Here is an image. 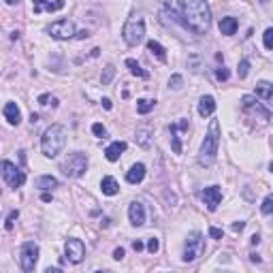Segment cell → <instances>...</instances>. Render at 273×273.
<instances>
[{"mask_svg":"<svg viewBox=\"0 0 273 273\" xmlns=\"http://www.w3.org/2000/svg\"><path fill=\"white\" fill-rule=\"evenodd\" d=\"M184 24L197 34H207L211 28V11L207 0H184Z\"/></svg>","mask_w":273,"mask_h":273,"instance_id":"1","label":"cell"},{"mask_svg":"<svg viewBox=\"0 0 273 273\" xmlns=\"http://www.w3.org/2000/svg\"><path fill=\"white\" fill-rule=\"evenodd\" d=\"M218 147H220V124H218V120H211L209 131H207L203 143H201V149H199V165L211 167L218 158Z\"/></svg>","mask_w":273,"mask_h":273,"instance_id":"2","label":"cell"},{"mask_svg":"<svg viewBox=\"0 0 273 273\" xmlns=\"http://www.w3.org/2000/svg\"><path fill=\"white\" fill-rule=\"evenodd\" d=\"M64 145H67V128L62 124H51L41 136V149L43 156H47V158H56L64 149Z\"/></svg>","mask_w":273,"mask_h":273,"instance_id":"3","label":"cell"},{"mask_svg":"<svg viewBox=\"0 0 273 273\" xmlns=\"http://www.w3.org/2000/svg\"><path fill=\"white\" fill-rule=\"evenodd\" d=\"M60 171L67 175V177H70V179L81 177V175L88 171V156L81 154V152L68 154L67 158L60 162Z\"/></svg>","mask_w":273,"mask_h":273,"instance_id":"4","label":"cell"},{"mask_svg":"<svg viewBox=\"0 0 273 273\" xmlns=\"http://www.w3.org/2000/svg\"><path fill=\"white\" fill-rule=\"evenodd\" d=\"M143 36H145V22H143L141 17H133L128 19L124 24V28H122V38L126 41V45H139L143 41Z\"/></svg>","mask_w":273,"mask_h":273,"instance_id":"5","label":"cell"},{"mask_svg":"<svg viewBox=\"0 0 273 273\" xmlns=\"http://www.w3.org/2000/svg\"><path fill=\"white\" fill-rule=\"evenodd\" d=\"M203 252H205V239L203 235H201L199 231H194L188 235L186 239V245H184V263H194L199 256H203Z\"/></svg>","mask_w":273,"mask_h":273,"instance_id":"6","label":"cell"},{"mask_svg":"<svg viewBox=\"0 0 273 273\" xmlns=\"http://www.w3.org/2000/svg\"><path fill=\"white\" fill-rule=\"evenodd\" d=\"M38 263V245L34 241H26L22 243V248H19V265H22V269L26 273L34 271Z\"/></svg>","mask_w":273,"mask_h":273,"instance_id":"7","label":"cell"},{"mask_svg":"<svg viewBox=\"0 0 273 273\" xmlns=\"http://www.w3.org/2000/svg\"><path fill=\"white\" fill-rule=\"evenodd\" d=\"M0 173H2V177L4 181L9 184L11 188H19V186H24L26 184V173L22 171V169H17L13 162L9 160H2L0 162Z\"/></svg>","mask_w":273,"mask_h":273,"instance_id":"8","label":"cell"},{"mask_svg":"<svg viewBox=\"0 0 273 273\" xmlns=\"http://www.w3.org/2000/svg\"><path fill=\"white\" fill-rule=\"evenodd\" d=\"M47 32L58 41H67V38H73L77 32H75V24L70 19H58L51 26H47Z\"/></svg>","mask_w":273,"mask_h":273,"instance_id":"9","label":"cell"},{"mask_svg":"<svg viewBox=\"0 0 273 273\" xmlns=\"http://www.w3.org/2000/svg\"><path fill=\"white\" fill-rule=\"evenodd\" d=\"M64 254L73 265H79L83 261V256H86V245H83L81 239H68L67 243H64Z\"/></svg>","mask_w":273,"mask_h":273,"instance_id":"10","label":"cell"},{"mask_svg":"<svg viewBox=\"0 0 273 273\" xmlns=\"http://www.w3.org/2000/svg\"><path fill=\"white\" fill-rule=\"evenodd\" d=\"M201 199H203V203L207 205V209L216 211L220 201H222V190H220L218 186H209V188H205V190L201 192Z\"/></svg>","mask_w":273,"mask_h":273,"instance_id":"11","label":"cell"},{"mask_svg":"<svg viewBox=\"0 0 273 273\" xmlns=\"http://www.w3.org/2000/svg\"><path fill=\"white\" fill-rule=\"evenodd\" d=\"M128 218H131L133 226H143V224H145V207H143V203H139V201L131 203V207H128Z\"/></svg>","mask_w":273,"mask_h":273,"instance_id":"12","label":"cell"},{"mask_svg":"<svg viewBox=\"0 0 273 273\" xmlns=\"http://www.w3.org/2000/svg\"><path fill=\"white\" fill-rule=\"evenodd\" d=\"M241 102H243V109H252V111H256L258 115H263V120L267 122V120H271V111L269 109H265L261 102H258L254 96H243L241 99Z\"/></svg>","mask_w":273,"mask_h":273,"instance_id":"13","label":"cell"},{"mask_svg":"<svg viewBox=\"0 0 273 273\" xmlns=\"http://www.w3.org/2000/svg\"><path fill=\"white\" fill-rule=\"evenodd\" d=\"M216 111V99L213 96H201V101H199V115L201 118H209V115Z\"/></svg>","mask_w":273,"mask_h":273,"instance_id":"14","label":"cell"},{"mask_svg":"<svg viewBox=\"0 0 273 273\" xmlns=\"http://www.w3.org/2000/svg\"><path fill=\"white\" fill-rule=\"evenodd\" d=\"M124 152H126V143L124 141H113L111 145L105 149V156H107L109 162H115V160H120V156Z\"/></svg>","mask_w":273,"mask_h":273,"instance_id":"15","label":"cell"},{"mask_svg":"<svg viewBox=\"0 0 273 273\" xmlns=\"http://www.w3.org/2000/svg\"><path fill=\"white\" fill-rule=\"evenodd\" d=\"M4 118L11 126H17L19 122H22V111H19V107L15 102H6L4 105Z\"/></svg>","mask_w":273,"mask_h":273,"instance_id":"16","label":"cell"},{"mask_svg":"<svg viewBox=\"0 0 273 273\" xmlns=\"http://www.w3.org/2000/svg\"><path fill=\"white\" fill-rule=\"evenodd\" d=\"M143 177H145V165H141V162L133 165L131 171L126 173V181H128V184H141Z\"/></svg>","mask_w":273,"mask_h":273,"instance_id":"17","label":"cell"},{"mask_svg":"<svg viewBox=\"0 0 273 273\" xmlns=\"http://www.w3.org/2000/svg\"><path fill=\"white\" fill-rule=\"evenodd\" d=\"M239 28V22L235 17H222L220 19V32H222L224 36H233Z\"/></svg>","mask_w":273,"mask_h":273,"instance_id":"18","label":"cell"},{"mask_svg":"<svg viewBox=\"0 0 273 273\" xmlns=\"http://www.w3.org/2000/svg\"><path fill=\"white\" fill-rule=\"evenodd\" d=\"M101 190H102V194H107V197H115V194L120 192V186L111 175H107V177H102V181H101Z\"/></svg>","mask_w":273,"mask_h":273,"instance_id":"19","label":"cell"},{"mask_svg":"<svg viewBox=\"0 0 273 273\" xmlns=\"http://www.w3.org/2000/svg\"><path fill=\"white\" fill-rule=\"evenodd\" d=\"M152 126H139L136 128V143H139L141 147H149V143H152Z\"/></svg>","mask_w":273,"mask_h":273,"instance_id":"20","label":"cell"},{"mask_svg":"<svg viewBox=\"0 0 273 273\" xmlns=\"http://www.w3.org/2000/svg\"><path fill=\"white\" fill-rule=\"evenodd\" d=\"M34 186L38 190H51V188H58V179L51 177V175H41V177L34 179Z\"/></svg>","mask_w":273,"mask_h":273,"instance_id":"21","label":"cell"},{"mask_svg":"<svg viewBox=\"0 0 273 273\" xmlns=\"http://www.w3.org/2000/svg\"><path fill=\"white\" fill-rule=\"evenodd\" d=\"M256 96H258V99H263L265 102H269L273 99V86L269 81H261L256 86Z\"/></svg>","mask_w":273,"mask_h":273,"instance_id":"22","label":"cell"},{"mask_svg":"<svg viewBox=\"0 0 273 273\" xmlns=\"http://www.w3.org/2000/svg\"><path fill=\"white\" fill-rule=\"evenodd\" d=\"M147 51L152 56H156L160 62H167V49L162 47V45L158 41H147Z\"/></svg>","mask_w":273,"mask_h":273,"instance_id":"23","label":"cell"},{"mask_svg":"<svg viewBox=\"0 0 273 273\" xmlns=\"http://www.w3.org/2000/svg\"><path fill=\"white\" fill-rule=\"evenodd\" d=\"M126 67L131 68V73H133L135 77H141V79H147V77H149L147 70H143L141 64L136 62V60H133V58H128V60H126Z\"/></svg>","mask_w":273,"mask_h":273,"instance_id":"24","label":"cell"},{"mask_svg":"<svg viewBox=\"0 0 273 273\" xmlns=\"http://www.w3.org/2000/svg\"><path fill=\"white\" fill-rule=\"evenodd\" d=\"M154 107H156L154 99H139L136 101V113H141V115H147Z\"/></svg>","mask_w":273,"mask_h":273,"instance_id":"25","label":"cell"},{"mask_svg":"<svg viewBox=\"0 0 273 273\" xmlns=\"http://www.w3.org/2000/svg\"><path fill=\"white\" fill-rule=\"evenodd\" d=\"M169 133H171L173 152H175V154H181V141H179V135H177V128H175V124H171V126H169Z\"/></svg>","mask_w":273,"mask_h":273,"instance_id":"26","label":"cell"},{"mask_svg":"<svg viewBox=\"0 0 273 273\" xmlns=\"http://www.w3.org/2000/svg\"><path fill=\"white\" fill-rule=\"evenodd\" d=\"M261 211H263V216H271V211H273V197H271V194H267V197H265Z\"/></svg>","mask_w":273,"mask_h":273,"instance_id":"27","label":"cell"},{"mask_svg":"<svg viewBox=\"0 0 273 273\" xmlns=\"http://www.w3.org/2000/svg\"><path fill=\"white\" fill-rule=\"evenodd\" d=\"M113 75H115V68L109 64V67L105 68V73H102V77H101V81H102V86H107V83H111V79H113Z\"/></svg>","mask_w":273,"mask_h":273,"instance_id":"28","label":"cell"},{"mask_svg":"<svg viewBox=\"0 0 273 273\" xmlns=\"http://www.w3.org/2000/svg\"><path fill=\"white\" fill-rule=\"evenodd\" d=\"M250 70V60H241L239 62V79H245Z\"/></svg>","mask_w":273,"mask_h":273,"instance_id":"29","label":"cell"},{"mask_svg":"<svg viewBox=\"0 0 273 273\" xmlns=\"http://www.w3.org/2000/svg\"><path fill=\"white\" fill-rule=\"evenodd\" d=\"M17 218H19V211H11V213H9V218H6V222H4V229H6V231H11Z\"/></svg>","mask_w":273,"mask_h":273,"instance_id":"30","label":"cell"},{"mask_svg":"<svg viewBox=\"0 0 273 273\" xmlns=\"http://www.w3.org/2000/svg\"><path fill=\"white\" fill-rule=\"evenodd\" d=\"M265 49H273V28L265 30Z\"/></svg>","mask_w":273,"mask_h":273,"instance_id":"31","label":"cell"},{"mask_svg":"<svg viewBox=\"0 0 273 273\" xmlns=\"http://www.w3.org/2000/svg\"><path fill=\"white\" fill-rule=\"evenodd\" d=\"M147 250H149V254H156V252L160 250V241H158V239H156V237L149 239V241H147Z\"/></svg>","mask_w":273,"mask_h":273,"instance_id":"32","label":"cell"},{"mask_svg":"<svg viewBox=\"0 0 273 273\" xmlns=\"http://www.w3.org/2000/svg\"><path fill=\"white\" fill-rule=\"evenodd\" d=\"M231 77V73H229V68H224V67H220L218 70H216V79L218 81H226Z\"/></svg>","mask_w":273,"mask_h":273,"instance_id":"33","label":"cell"},{"mask_svg":"<svg viewBox=\"0 0 273 273\" xmlns=\"http://www.w3.org/2000/svg\"><path fill=\"white\" fill-rule=\"evenodd\" d=\"M181 83H184V79H181V75H173L171 79H169V86H171L173 90H179Z\"/></svg>","mask_w":273,"mask_h":273,"instance_id":"34","label":"cell"},{"mask_svg":"<svg viewBox=\"0 0 273 273\" xmlns=\"http://www.w3.org/2000/svg\"><path fill=\"white\" fill-rule=\"evenodd\" d=\"M92 133H94L96 136H101V139H102V136H105V135H107V128H105V126H102V124H99V122H96V124L92 126Z\"/></svg>","mask_w":273,"mask_h":273,"instance_id":"35","label":"cell"},{"mask_svg":"<svg viewBox=\"0 0 273 273\" xmlns=\"http://www.w3.org/2000/svg\"><path fill=\"white\" fill-rule=\"evenodd\" d=\"M45 4H47V0H32V11H34V13H41Z\"/></svg>","mask_w":273,"mask_h":273,"instance_id":"36","label":"cell"},{"mask_svg":"<svg viewBox=\"0 0 273 273\" xmlns=\"http://www.w3.org/2000/svg\"><path fill=\"white\" fill-rule=\"evenodd\" d=\"M222 235H224L222 229H216V226H211V229H209V237L211 239H222Z\"/></svg>","mask_w":273,"mask_h":273,"instance_id":"37","label":"cell"},{"mask_svg":"<svg viewBox=\"0 0 273 273\" xmlns=\"http://www.w3.org/2000/svg\"><path fill=\"white\" fill-rule=\"evenodd\" d=\"M113 258H115V261H122V258H124V248H115L113 250Z\"/></svg>","mask_w":273,"mask_h":273,"instance_id":"38","label":"cell"},{"mask_svg":"<svg viewBox=\"0 0 273 273\" xmlns=\"http://www.w3.org/2000/svg\"><path fill=\"white\" fill-rule=\"evenodd\" d=\"M245 229V222H235V224H233V231H235V233H241Z\"/></svg>","mask_w":273,"mask_h":273,"instance_id":"39","label":"cell"},{"mask_svg":"<svg viewBox=\"0 0 273 273\" xmlns=\"http://www.w3.org/2000/svg\"><path fill=\"white\" fill-rule=\"evenodd\" d=\"M133 250H135V252H141V250H143V241L135 239V241H133Z\"/></svg>","mask_w":273,"mask_h":273,"instance_id":"40","label":"cell"},{"mask_svg":"<svg viewBox=\"0 0 273 273\" xmlns=\"http://www.w3.org/2000/svg\"><path fill=\"white\" fill-rule=\"evenodd\" d=\"M51 99V96L49 94H41V96H38V102H41V105H47V101Z\"/></svg>","mask_w":273,"mask_h":273,"instance_id":"41","label":"cell"},{"mask_svg":"<svg viewBox=\"0 0 273 273\" xmlns=\"http://www.w3.org/2000/svg\"><path fill=\"white\" fill-rule=\"evenodd\" d=\"M75 36H77V38H88V36H90V32H88V30H81V32H77Z\"/></svg>","mask_w":273,"mask_h":273,"instance_id":"42","label":"cell"},{"mask_svg":"<svg viewBox=\"0 0 273 273\" xmlns=\"http://www.w3.org/2000/svg\"><path fill=\"white\" fill-rule=\"evenodd\" d=\"M41 201H43V203H49V201H51V194H49L47 190H45V192H43V197H41Z\"/></svg>","mask_w":273,"mask_h":273,"instance_id":"43","label":"cell"},{"mask_svg":"<svg viewBox=\"0 0 273 273\" xmlns=\"http://www.w3.org/2000/svg\"><path fill=\"white\" fill-rule=\"evenodd\" d=\"M102 107H105L107 111H109V109H111L113 105H111V101H109V99H102Z\"/></svg>","mask_w":273,"mask_h":273,"instance_id":"44","label":"cell"},{"mask_svg":"<svg viewBox=\"0 0 273 273\" xmlns=\"http://www.w3.org/2000/svg\"><path fill=\"white\" fill-rule=\"evenodd\" d=\"M252 245H258L261 243V235H252V241H250Z\"/></svg>","mask_w":273,"mask_h":273,"instance_id":"45","label":"cell"},{"mask_svg":"<svg viewBox=\"0 0 273 273\" xmlns=\"http://www.w3.org/2000/svg\"><path fill=\"white\" fill-rule=\"evenodd\" d=\"M250 261H252V263H261V256H258V254H252Z\"/></svg>","mask_w":273,"mask_h":273,"instance_id":"46","label":"cell"},{"mask_svg":"<svg viewBox=\"0 0 273 273\" xmlns=\"http://www.w3.org/2000/svg\"><path fill=\"white\" fill-rule=\"evenodd\" d=\"M30 122H32V124H36V122H38V115L32 113V115H30Z\"/></svg>","mask_w":273,"mask_h":273,"instance_id":"47","label":"cell"},{"mask_svg":"<svg viewBox=\"0 0 273 273\" xmlns=\"http://www.w3.org/2000/svg\"><path fill=\"white\" fill-rule=\"evenodd\" d=\"M4 2H6V4H11V6H13V4H19V0H4Z\"/></svg>","mask_w":273,"mask_h":273,"instance_id":"48","label":"cell"}]
</instances>
